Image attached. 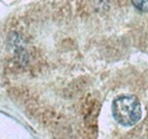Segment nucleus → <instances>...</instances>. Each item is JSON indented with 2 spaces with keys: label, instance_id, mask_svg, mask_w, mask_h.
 <instances>
[{
  "label": "nucleus",
  "instance_id": "f257e3e1",
  "mask_svg": "<svg viewBox=\"0 0 148 139\" xmlns=\"http://www.w3.org/2000/svg\"><path fill=\"white\" fill-rule=\"evenodd\" d=\"M113 116L123 127L134 125L141 119V105L136 96L125 95L117 97L112 105Z\"/></svg>",
  "mask_w": 148,
  "mask_h": 139
},
{
  "label": "nucleus",
  "instance_id": "f03ea898",
  "mask_svg": "<svg viewBox=\"0 0 148 139\" xmlns=\"http://www.w3.org/2000/svg\"><path fill=\"white\" fill-rule=\"evenodd\" d=\"M132 3L138 10L148 13V0H132Z\"/></svg>",
  "mask_w": 148,
  "mask_h": 139
}]
</instances>
